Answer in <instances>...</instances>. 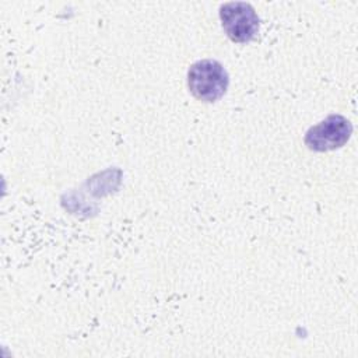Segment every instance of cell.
Instances as JSON below:
<instances>
[{
    "mask_svg": "<svg viewBox=\"0 0 358 358\" xmlns=\"http://www.w3.org/2000/svg\"><path fill=\"white\" fill-rule=\"evenodd\" d=\"M229 85L225 67L214 59H203L187 70V87L192 95L201 102H215L224 96Z\"/></svg>",
    "mask_w": 358,
    "mask_h": 358,
    "instance_id": "1",
    "label": "cell"
},
{
    "mask_svg": "<svg viewBox=\"0 0 358 358\" xmlns=\"http://www.w3.org/2000/svg\"><path fill=\"white\" fill-rule=\"evenodd\" d=\"M220 20L227 36L236 43L252 41L260 27L257 13L246 1H227L221 4Z\"/></svg>",
    "mask_w": 358,
    "mask_h": 358,
    "instance_id": "2",
    "label": "cell"
},
{
    "mask_svg": "<svg viewBox=\"0 0 358 358\" xmlns=\"http://www.w3.org/2000/svg\"><path fill=\"white\" fill-rule=\"evenodd\" d=\"M351 122L338 113H331L322 122L310 126L305 133V145L317 152L331 151L343 147L351 137Z\"/></svg>",
    "mask_w": 358,
    "mask_h": 358,
    "instance_id": "3",
    "label": "cell"
}]
</instances>
